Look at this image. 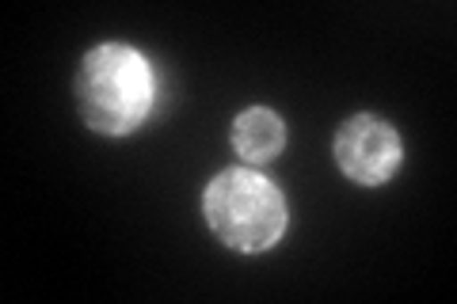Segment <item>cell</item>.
I'll list each match as a JSON object with an SVG mask.
<instances>
[{
	"label": "cell",
	"mask_w": 457,
	"mask_h": 304,
	"mask_svg": "<svg viewBox=\"0 0 457 304\" xmlns=\"http://www.w3.org/2000/svg\"><path fill=\"white\" fill-rule=\"evenodd\" d=\"M73 99L88 129L104 137L134 134L153 114L156 84L149 57L126 42H99L84 53L73 77Z\"/></svg>",
	"instance_id": "cell-1"
},
{
	"label": "cell",
	"mask_w": 457,
	"mask_h": 304,
	"mask_svg": "<svg viewBox=\"0 0 457 304\" xmlns=\"http://www.w3.org/2000/svg\"><path fill=\"white\" fill-rule=\"evenodd\" d=\"M203 217L225 248L260 255L282 240L290 213L275 183L252 168H225L206 183Z\"/></svg>",
	"instance_id": "cell-2"
},
{
	"label": "cell",
	"mask_w": 457,
	"mask_h": 304,
	"mask_svg": "<svg viewBox=\"0 0 457 304\" xmlns=\"http://www.w3.org/2000/svg\"><path fill=\"white\" fill-rule=\"evenodd\" d=\"M336 164L351 183L381 186L396 176L404 160V144L396 129L378 114H351L336 134Z\"/></svg>",
	"instance_id": "cell-3"
},
{
	"label": "cell",
	"mask_w": 457,
	"mask_h": 304,
	"mask_svg": "<svg viewBox=\"0 0 457 304\" xmlns=\"http://www.w3.org/2000/svg\"><path fill=\"white\" fill-rule=\"evenodd\" d=\"M233 149L245 164H270L286 149V122L270 107H248L233 122Z\"/></svg>",
	"instance_id": "cell-4"
}]
</instances>
